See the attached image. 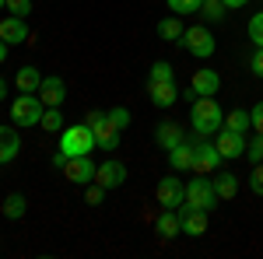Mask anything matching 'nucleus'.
<instances>
[{"mask_svg": "<svg viewBox=\"0 0 263 259\" xmlns=\"http://www.w3.org/2000/svg\"><path fill=\"white\" fill-rule=\"evenodd\" d=\"M190 123H193V130L197 133H218L224 126V112L221 105L214 102V95H200V98H193V109H190Z\"/></svg>", "mask_w": 263, "mask_h": 259, "instance_id": "1", "label": "nucleus"}, {"mask_svg": "<svg viewBox=\"0 0 263 259\" xmlns=\"http://www.w3.org/2000/svg\"><path fill=\"white\" fill-rule=\"evenodd\" d=\"M99 144H95V133H91V126L88 123H78V126H67L60 133V151L67 158H74V154H88V151H95Z\"/></svg>", "mask_w": 263, "mask_h": 259, "instance_id": "2", "label": "nucleus"}, {"mask_svg": "<svg viewBox=\"0 0 263 259\" xmlns=\"http://www.w3.org/2000/svg\"><path fill=\"white\" fill-rule=\"evenodd\" d=\"M42 112H46V105H42V98L35 91H21L18 98L11 102V119L18 126H39Z\"/></svg>", "mask_w": 263, "mask_h": 259, "instance_id": "3", "label": "nucleus"}, {"mask_svg": "<svg viewBox=\"0 0 263 259\" xmlns=\"http://www.w3.org/2000/svg\"><path fill=\"white\" fill-rule=\"evenodd\" d=\"M88 126H91V133H95V144H99L102 151H116L120 147V126L109 119V112H91L88 116Z\"/></svg>", "mask_w": 263, "mask_h": 259, "instance_id": "4", "label": "nucleus"}, {"mask_svg": "<svg viewBox=\"0 0 263 259\" xmlns=\"http://www.w3.org/2000/svg\"><path fill=\"white\" fill-rule=\"evenodd\" d=\"M186 203L190 207H200V210H214V203H218V193H214V182L207 179V175H197V179L186 182Z\"/></svg>", "mask_w": 263, "mask_h": 259, "instance_id": "5", "label": "nucleus"}, {"mask_svg": "<svg viewBox=\"0 0 263 259\" xmlns=\"http://www.w3.org/2000/svg\"><path fill=\"white\" fill-rule=\"evenodd\" d=\"M95 161L88 158V154H74V158L63 161V179L74 182V186H88V182H95Z\"/></svg>", "mask_w": 263, "mask_h": 259, "instance_id": "6", "label": "nucleus"}, {"mask_svg": "<svg viewBox=\"0 0 263 259\" xmlns=\"http://www.w3.org/2000/svg\"><path fill=\"white\" fill-rule=\"evenodd\" d=\"M182 46H186L197 60H207V56L214 53V35H211L203 25H193V28L182 32Z\"/></svg>", "mask_w": 263, "mask_h": 259, "instance_id": "7", "label": "nucleus"}, {"mask_svg": "<svg viewBox=\"0 0 263 259\" xmlns=\"http://www.w3.org/2000/svg\"><path fill=\"white\" fill-rule=\"evenodd\" d=\"M221 151H218V144H197L193 147V172L197 175H211V172H218V165H221Z\"/></svg>", "mask_w": 263, "mask_h": 259, "instance_id": "8", "label": "nucleus"}, {"mask_svg": "<svg viewBox=\"0 0 263 259\" xmlns=\"http://www.w3.org/2000/svg\"><path fill=\"white\" fill-rule=\"evenodd\" d=\"M221 88V77L211 70V67H200L197 74H193V81H190V91L182 95L186 102H193V98H200V95H214Z\"/></svg>", "mask_w": 263, "mask_h": 259, "instance_id": "9", "label": "nucleus"}, {"mask_svg": "<svg viewBox=\"0 0 263 259\" xmlns=\"http://www.w3.org/2000/svg\"><path fill=\"white\" fill-rule=\"evenodd\" d=\"M214 144H218L221 158H246V137L239 133V130H228V126H221Z\"/></svg>", "mask_w": 263, "mask_h": 259, "instance_id": "10", "label": "nucleus"}, {"mask_svg": "<svg viewBox=\"0 0 263 259\" xmlns=\"http://www.w3.org/2000/svg\"><path fill=\"white\" fill-rule=\"evenodd\" d=\"M158 203H162L165 210H179L182 203H186V186L179 179H162L158 182Z\"/></svg>", "mask_w": 263, "mask_h": 259, "instance_id": "11", "label": "nucleus"}, {"mask_svg": "<svg viewBox=\"0 0 263 259\" xmlns=\"http://www.w3.org/2000/svg\"><path fill=\"white\" fill-rule=\"evenodd\" d=\"M147 95H151V105L168 109L179 102V88H176V81H147Z\"/></svg>", "mask_w": 263, "mask_h": 259, "instance_id": "12", "label": "nucleus"}, {"mask_svg": "<svg viewBox=\"0 0 263 259\" xmlns=\"http://www.w3.org/2000/svg\"><path fill=\"white\" fill-rule=\"evenodd\" d=\"M39 98H42V105H46V109H60L63 98H67V84H63V77H42Z\"/></svg>", "mask_w": 263, "mask_h": 259, "instance_id": "13", "label": "nucleus"}, {"mask_svg": "<svg viewBox=\"0 0 263 259\" xmlns=\"http://www.w3.org/2000/svg\"><path fill=\"white\" fill-rule=\"evenodd\" d=\"M95 182L105 186V189L123 186V182H126V165H123V161H102L99 172H95Z\"/></svg>", "mask_w": 263, "mask_h": 259, "instance_id": "14", "label": "nucleus"}, {"mask_svg": "<svg viewBox=\"0 0 263 259\" xmlns=\"http://www.w3.org/2000/svg\"><path fill=\"white\" fill-rule=\"evenodd\" d=\"M179 221H182V231H186V235H203V231H207V210H200V207L182 203Z\"/></svg>", "mask_w": 263, "mask_h": 259, "instance_id": "15", "label": "nucleus"}, {"mask_svg": "<svg viewBox=\"0 0 263 259\" xmlns=\"http://www.w3.org/2000/svg\"><path fill=\"white\" fill-rule=\"evenodd\" d=\"M0 39L7 42V46H21V42L28 39V25H25V18H4L0 21Z\"/></svg>", "mask_w": 263, "mask_h": 259, "instance_id": "16", "label": "nucleus"}, {"mask_svg": "<svg viewBox=\"0 0 263 259\" xmlns=\"http://www.w3.org/2000/svg\"><path fill=\"white\" fill-rule=\"evenodd\" d=\"M155 140H158V147H165V151H172L176 144H182V130H179V123H172V119L158 123V130H155Z\"/></svg>", "mask_w": 263, "mask_h": 259, "instance_id": "17", "label": "nucleus"}, {"mask_svg": "<svg viewBox=\"0 0 263 259\" xmlns=\"http://www.w3.org/2000/svg\"><path fill=\"white\" fill-rule=\"evenodd\" d=\"M18 151H21V137L11 126H0V165H4V161H14Z\"/></svg>", "mask_w": 263, "mask_h": 259, "instance_id": "18", "label": "nucleus"}, {"mask_svg": "<svg viewBox=\"0 0 263 259\" xmlns=\"http://www.w3.org/2000/svg\"><path fill=\"white\" fill-rule=\"evenodd\" d=\"M155 231L162 235V238H176L182 231V221H179V210H162L158 221H155Z\"/></svg>", "mask_w": 263, "mask_h": 259, "instance_id": "19", "label": "nucleus"}, {"mask_svg": "<svg viewBox=\"0 0 263 259\" xmlns=\"http://www.w3.org/2000/svg\"><path fill=\"white\" fill-rule=\"evenodd\" d=\"M168 165L176 168V172H186V168H193V147L182 140V144H176L172 151H168Z\"/></svg>", "mask_w": 263, "mask_h": 259, "instance_id": "20", "label": "nucleus"}, {"mask_svg": "<svg viewBox=\"0 0 263 259\" xmlns=\"http://www.w3.org/2000/svg\"><path fill=\"white\" fill-rule=\"evenodd\" d=\"M39 84H42L39 67H21L18 77H14V88H18V91H35V95H39Z\"/></svg>", "mask_w": 263, "mask_h": 259, "instance_id": "21", "label": "nucleus"}, {"mask_svg": "<svg viewBox=\"0 0 263 259\" xmlns=\"http://www.w3.org/2000/svg\"><path fill=\"white\" fill-rule=\"evenodd\" d=\"M214 193H218V200H235V193H239V179L232 175V172H221V175H214Z\"/></svg>", "mask_w": 263, "mask_h": 259, "instance_id": "22", "label": "nucleus"}, {"mask_svg": "<svg viewBox=\"0 0 263 259\" xmlns=\"http://www.w3.org/2000/svg\"><path fill=\"white\" fill-rule=\"evenodd\" d=\"M182 32H186V25L179 21V14H176V18H162V21H158V35H162L165 42H182Z\"/></svg>", "mask_w": 263, "mask_h": 259, "instance_id": "23", "label": "nucleus"}, {"mask_svg": "<svg viewBox=\"0 0 263 259\" xmlns=\"http://www.w3.org/2000/svg\"><path fill=\"white\" fill-rule=\"evenodd\" d=\"M0 210H4V217H7V221H18V217H25V210H28V200L21 196V193H11V196L4 200Z\"/></svg>", "mask_w": 263, "mask_h": 259, "instance_id": "24", "label": "nucleus"}, {"mask_svg": "<svg viewBox=\"0 0 263 259\" xmlns=\"http://www.w3.org/2000/svg\"><path fill=\"white\" fill-rule=\"evenodd\" d=\"M224 126H228V130H239V133H246V130L253 126V119H249V112L235 109V112H228V116H224Z\"/></svg>", "mask_w": 263, "mask_h": 259, "instance_id": "25", "label": "nucleus"}, {"mask_svg": "<svg viewBox=\"0 0 263 259\" xmlns=\"http://www.w3.org/2000/svg\"><path fill=\"white\" fill-rule=\"evenodd\" d=\"M39 126H42V130H49V133H60V130H63V112H60V109H46Z\"/></svg>", "mask_w": 263, "mask_h": 259, "instance_id": "26", "label": "nucleus"}, {"mask_svg": "<svg viewBox=\"0 0 263 259\" xmlns=\"http://www.w3.org/2000/svg\"><path fill=\"white\" fill-rule=\"evenodd\" d=\"M200 14L207 21H221L224 18V4H221V0H203V4H200Z\"/></svg>", "mask_w": 263, "mask_h": 259, "instance_id": "27", "label": "nucleus"}, {"mask_svg": "<svg viewBox=\"0 0 263 259\" xmlns=\"http://www.w3.org/2000/svg\"><path fill=\"white\" fill-rule=\"evenodd\" d=\"M200 4H203V0H168V7H172L179 18H182V14H197Z\"/></svg>", "mask_w": 263, "mask_h": 259, "instance_id": "28", "label": "nucleus"}, {"mask_svg": "<svg viewBox=\"0 0 263 259\" xmlns=\"http://www.w3.org/2000/svg\"><path fill=\"white\" fill-rule=\"evenodd\" d=\"M246 158L253 161V165H260V161H263V133H256V137L246 144Z\"/></svg>", "mask_w": 263, "mask_h": 259, "instance_id": "29", "label": "nucleus"}, {"mask_svg": "<svg viewBox=\"0 0 263 259\" xmlns=\"http://www.w3.org/2000/svg\"><path fill=\"white\" fill-rule=\"evenodd\" d=\"M4 7H7L14 18H28V14H32V0H4Z\"/></svg>", "mask_w": 263, "mask_h": 259, "instance_id": "30", "label": "nucleus"}, {"mask_svg": "<svg viewBox=\"0 0 263 259\" xmlns=\"http://www.w3.org/2000/svg\"><path fill=\"white\" fill-rule=\"evenodd\" d=\"M147 81H176V70H172V63H155V67H151V77Z\"/></svg>", "mask_w": 263, "mask_h": 259, "instance_id": "31", "label": "nucleus"}, {"mask_svg": "<svg viewBox=\"0 0 263 259\" xmlns=\"http://www.w3.org/2000/svg\"><path fill=\"white\" fill-rule=\"evenodd\" d=\"M249 39L256 42V46H263V11H256L249 18Z\"/></svg>", "mask_w": 263, "mask_h": 259, "instance_id": "32", "label": "nucleus"}, {"mask_svg": "<svg viewBox=\"0 0 263 259\" xmlns=\"http://www.w3.org/2000/svg\"><path fill=\"white\" fill-rule=\"evenodd\" d=\"M109 119L116 123L120 130H126V126H130V109H123V105H116V109H109Z\"/></svg>", "mask_w": 263, "mask_h": 259, "instance_id": "33", "label": "nucleus"}, {"mask_svg": "<svg viewBox=\"0 0 263 259\" xmlns=\"http://www.w3.org/2000/svg\"><path fill=\"white\" fill-rule=\"evenodd\" d=\"M249 189H253L256 196H263V161L253 168V175H249Z\"/></svg>", "mask_w": 263, "mask_h": 259, "instance_id": "34", "label": "nucleus"}, {"mask_svg": "<svg viewBox=\"0 0 263 259\" xmlns=\"http://www.w3.org/2000/svg\"><path fill=\"white\" fill-rule=\"evenodd\" d=\"M249 119H253V130H256V133H263V102H256V105H253Z\"/></svg>", "mask_w": 263, "mask_h": 259, "instance_id": "35", "label": "nucleus"}, {"mask_svg": "<svg viewBox=\"0 0 263 259\" xmlns=\"http://www.w3.org/2000/svg\"><path fill=\"white\" fill-rule=\"evenodd\" d=\"M249 67H253V74H256V77H263V46H256V53H253Z\"/></svg>", "mask_w": 263, "mask_h": 259, "instance_id": "36", "label": "nucleus"}, {"mask_svg": "<svg viewBox=\"0 0 263 259\" xmlns=\"http://www.w3.org/2000/svg\"><path fill=\"white\" fill-rule=\"evenodd\" d=\"M102 196H105V186H99V182H95V186L88 189V203H91V207H99Z\"/></svg>", "mask_w": 263, "mask_h": 259, "instance_id": "37", "label": "nucleus"}, {"mask_svg": "<svg viewBox=\"0 0 263 259\" xmlns=\"http://www.w3.org/2000/svg\"><path fill=\"white\" fill-rule=\"evenodd\" d=\"M224 7H228V11H235V7H246V4H249V0H221Z\"/></svg>", "mask_w": 263, "mask_h": 259, "instance_id": "38", "label": "nucleus"}, {"mask_svg": "<svg viewBox=\"0 0 263 259\" xmlns=\"http://www.w3.org/2000/svg\"><path fill=\"white\" fill-rule=\"evenodd\" d=\"M4 60H7V42L0 39V63H4Z\"/></svg>", "mask_w": 263, "mask_h": 259, "instance_id": "39", "label": "nucleus"}, {"mask_svg": "<svg viewBox=\"0 0 263 259\" xmlns=\"http://www.w3.org/2000/svg\"><path fill=\"white\" fill-rule=\"evenodd\" d=\"M4 95H7V81L0 77V102H4Z\"/></svg>", "mask_w": 263, "mask_h": 259, "instance_id": "40", "label": "nucleus"}, {"mask_svg": "<svg viewBox=\"0 0 263 259\" xmlns=\"http://www.w3.org/2000/svg\"><path fill=\"white\" fill-rule=\"evenodd\" d=\"M0 7H4V0H0Z\"/></svg>", "mask_w": 263, "mask_h": 259, "instance_id": "41", "label": "nucleus"}]
</instances>
